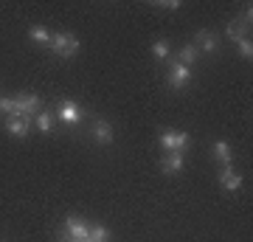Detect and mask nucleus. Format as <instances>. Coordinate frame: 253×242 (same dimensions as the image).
Returning <instances> with one entry per match:
<instances>
[{
    "label": "nucleus",
    "instance_id": "obj_1",
    "mask_svg": "<svg viewBox=\"0 0 253 242\" xmlns=\"http://www.w3.org/2000/svg\"><path fill=\"white\" fill-rule=\"evenodd\" d=\"M189 144H191V138L186 130H163V135H161L163 152H180L183 155L189 149Z\"/></svg>",
    "mask_w": 253,
    "mask_h": 242
},
{
    "label": "nucleus",
    "instance_id": "obj_2",
    "mask_svg": "<svg viewBox=\"0 0 253 242\" xmlns=\"http://www.w3.org/2000/svg\"><path fill=\"white\" fill-rule=\"evenodd\" d=\"M51 51H54L56 56H62V59H71V56L79 54V40L73 34H68V31H59V34H54V40H51Z\"/></svg>",
    "mask_w": 253,
    "mask_h": 242
},
{
    "label": "nucleus",
    "instance_id": "obj_3",
    "mask_svg": "<svg viewBox=\"0 0 253 242\" xmlns=\"http://www.w3.org/2000/svg\"><path fill=\"white\" fill-rule=\"evenodd\" d=\"M166 82H169V88H172V90H183V88H186V85L191 82V68L180 65L177 59H174V62H169V71H166Z\"/></svg>",
    "mask_w": 253,
    "mask_h": 242
},
{
    "label": "nucleus",
    "instance_id": "obj_4",
    "mask_svg": "<svg viewBox=\"0 0 253 242\" xmlns=\"http://www.w3.org/2000/svg\"><path fill=\"white\" fill-rule=\"evenodd\" d=\"M56 118H59L62 124H68V127H76L82 121L79 104H76V101H71V99H62L59 104H56Z\"/></svg>",
    "mask_w": 253,
    "mask_h": 242
},
{
    "label": "nucleus",
    "instance_id": "obj_5",
    "mask_svg": "<svg viewBox=\"0 0 253 242\" xmlns=\"http://www.w3.org/2000/svg\"><path fill=\"white\" fill-rule=\"evenodd\" d=\"M62 231L68 234V240H76V242H84L90 237V225L84 223L82 217H68L62 225Z\"/></svg>",
    "mask_w": 253,
    "mask_h": 242
},
{
    "label": "nucleus",
    "instance_id": "obj_6",
    "mask_svg": "<svg viewBox=\"0 0 253 242\" xmlns=\"http://www.w3.org/2000/svg\"><path fill=\"white\" fill-rule=\"evenodd\" d=\"M14 99H17L20 113H23V116H28V118H34L37 113H40V107H42V101H40V96H37V93H20V96H14Z\"/></svg>",
    "mask_w": 253,
    "mask_h": 242
},
{
    "label": "nucleus",
    "instance_id": "obj_7",
    "mask_svg": "<svg viewBox=\"0 0 253 242\" xmlns=\"http://www.w3.org/2000/svg\"><path fill=\"white\" fill-rule=\"evenodd\" d=\"M217 45H219V37L214 34V31H197V34H194V48H197V51L214 54Z\"/></svg>",
    "mask_w": 253,
    "mask_h": 242
},
{
    "label": "nucleus",
    "instance_id": "obj_8",
    "mask_svg": "<svg viewBox=\"0 0 253 242\" xmlns=\"http://www.w3.org/2000/svg\"><path fill=\"white\" fill-rule=\"evenodd\" d=\"M6 130H9L11 138H26L28 130H31V118L28 116H11L6 121Z\"/></svg>",
    "mask_w": 253,
    "mask_h": 242
},
{
    "label": "nucleus",
    "instance_id": "obj_9",
    "mask_svg": "<svg viewBox=\"0 0 253 242\" xmlns=\"http://www.w3.org/2000/svg\"><path fill=\"white\" fill-rule=\"evenodd\" d=\"M93 138L99 144H113V138H116V130H113V124L110 121H104V118H96L93 121Z\"/></svg>",
    "mask_w": 253,
    "mask_h": 242
},
{
    "label": "nucleus",
    "instance_id": "obj_10",
    "mask_svg": "<svg viewBox=\"0 0 253 242\" xmlns=\"http://www.w3.org/2000/svg\"><path fill=\"white\" fill-rule=\"evenodd\" d=\"M219 186L228 189V192H239L242 189V178L231 166H222V172H219Z\"/></svg>",
    "mask_w": 253,
    "mask_h": 242
},
{
    "label": "nucleus",
    "instance_id": "obj_11",
    "mask_svg": "<svg viewBox=\"0 0 253 242\" xmlns=\"http://www.w3.org/2000/svg\"><path fill=\"white\" fill-rule=\"evenodd\" d=\"M183 166H186V161H183L180 152H166L161 158V169L166 172V175H174V172H180Z\"/></svg>",
    "mask_w": 253,
    "mask_h": 242
},
{
    "label": "nucleus",
    "instance_id": "obj_12",
    "mask_svg": "<svg viewBox=\"0 0 253 242\" xmlns=\"http://www.w3.org/2000/svg\"><path fill=\"white\" fill-rule=\"evenodd\" d=\"M28 37H31L34 45H45V48H51V40H54V34L45 26H31L28 28Z\"/></svg>",
    "mask_w": 253,
    "mask_h": 242
},
{
    "label": "nucleus",
    "instance_id": "obj_13",
    "mask_svg": "<svg viewBox=\"0 0 253 242\" xmlns=\"http://www.w3.org/2000/svg\"><path fill=\"white\" fill-rule=\"evenodd\" d=\"M211 152H214V158H217L222 166H231V146H228L225 141H214Z\"/></svg>",
    "mask_w": 253,
    "mask_h": 242
},
{
    "label": "nucleus",
    "instance_id": "obj_14",
    "mask_svg": "<svg viewBox=\"0 0 253 242\" xmlns=\"http://www.w3.org/2000/svg\"><path fill=\"white\" fill-rule=\"evenodd\" d=\"M228 37H231L234 43H239V40H248V26H242L239 20H231V23H228Z\"/></svg>",
    "mask_w": 253,
    "mask_h": 242
},
{
    "label": "nucleus",
    "instance_id": "obj_15",
    "mask_svg": "<svg viewBox=\"0 0 253 242\" xmlns=\"http://www.w3.org/2000/svg\"><path fill=\"white\" fill-rule=\"evenodd\" d=\"M197 56H200L197 48H194V45H186V48H180V56H177V62L186 65V68H191V65L197 62Z\"/></svg>",
    "mask_w": 253,
    "mask_h": 242
},
{
    "label": "nucleus",
    "instance_id": "obj_16",
    "mask_svg": "<svg viewBox=\"0 0 253 242\" xmlns=\"http://www.w3.org/2000/svg\"><path fill=\"white\" fill-rule=\"evenodd\" d=\"M152 56L158 59V62H166V59H169V43H166V40H155L152 43Z\"/></svg>",
    "mask_w": 253,
    "mask_h": 242
},
{
    "label": "nucleus",
    "instance_id": "obj_17",
    "mask_svg": "<svg viewBox=\"0 0 253 242\" xmlns=\"http://www.w3.org/2000/svg\"><path fill=\"white\" fill-rule=\"evenodd\" d=\"M34 118H37V127H40V133H42V135L51 133V127H54V116H51V113H42V110H40Z\"/></svg>",
    "mask_w": 253,
    "mask_h": 242
},
{
    "label": "nucleus",
    "instance_id": "obj_18",
    "mask_svg": "<svg viewBox=\"0 0 253 242\" xmlns=\"http://www.w3.org/2000/svg\"><path fill=\"white\" fill-rule=\"evenodd\" d=\"M0 110H3V113H6V116H23V113H20V107H17V99H0Z\"/></svg>",
    "mask_w": 253,
    "mask_h": 242
},
{
    "label": "nucleus",
    "instance_id": "obj_19",
    "mask_svg": "<svg viewBox=\"0 0 253 242\" xmlns=\"http://www.w3.org/2000/svg\"><path fill=\"white\" fill-rule=\"evenodd\" d=\"M90 240L93 242H107L110 240V231L104 225H90Z\"/></svg>",
    "mask_w": 253,
    "mask_h": 242
},
{
    "label": "nucleus",
    "instance_id": "obj_20",
    "mask_svg": "<svg viewBox=\"0 0 253 242\" xmlns=\"http://www.w3.org/2000/svg\"><path fill=\"white\" fill-rule=\"evenodd\" d=\"M236 51H239V56H242V59H251V56H253L251 40H239V43H236Z\"/></svg>",
    "mask_w": 253,
    "mask_h": 242
},
{
    "label": "nucleus",
    "instance_id": "obj_21",
    "mask_svg": "<svg viewBox=\"0 0 253 242\" xmlns=\"http://www.w3.org/2000/svg\"><path fill=\"white\" fill-rule=\"evenodd\" d=\"M155 6H158V9H166V11H177V9H180V3H177V0H163V3H155Z\"/></svg>",
    "mask_w": 253,
    "mask_h": 242
},
{
    "label": "nucleus",
    "instance_id": "obj_22",
    "mask_svg": "<svg viewBox=\"0 0 253 242\" xmlns=\"http://www.w3.org/2000/svg\"><path fill=\"white\" fill-rule=\"evenodd\" d=\"M62 242H76V240H62Z\"/></svg>",
    "mask_w": 253,
    "mask_h": 242
}]
</instances>
